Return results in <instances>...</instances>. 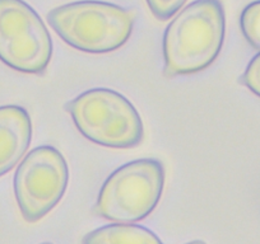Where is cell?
<instances>
[{
	"instance_id": "cell-1",
	"label": "cell",
	"mask_w": 260,
	"mask_h": 244,
	"mask_svg": "<svg viewBox=\"0 0 260 244\" xmlns=\"http://www.w3.org/2000/svg\"><path fill=\"white\" fill-rule=\"evenodd\" d=\"M224 33L226 16L219 0H197L185 7L165 32V75L206 70L218 57Z\"/></svg>"
},
{
	"instance_id": "cell-2",
	"label": "cell",
	"mask_w": 260,
	"mask_h": 244,
	"mask_svg": "<svg viewBox=\"0 0 260 244\" xmlns=\"http://www.w3.org/2000/svg\"><path fill=\"white\" fill-rule=\"evenodd\" d=\"M47 21L57 36L87 54L119 50L133 33L134 14L116 4L83 0L50 11Z\"/></svg>"
},
{
	"instance_id": "cell-3",
	"label": "cell",
	"mask_w": 260,
	"mask_h": 244,
	"mask_svg": "<svg viewBox=\"0 0 260 244\" xmlns=\"http://www.w3.org/2000/svg\"><path fill=\"white\" fill-rule=\"evenodd\" d=\"M79 133L112 149L136 148L143 141V121L127 98L107 88L86 91L67 104Z\"/></svg>"
},
{
	"instance_id": "cell-4",
	"label": "cell",
	"mask_w": 260,
	"mask_h": 244,
	"mask_svg": "<svg viewBox=\"0 0 260 244\" xmlns=\"http://www.w3.org/2000/svg\"><path fill=\"white\" fill-rule=\"evenodd\" d=\"M164 164L151 158L137 159L117 168L105 181L96 213L114 223H137L156 209L165 187Z\"/></svg>"
},
{
	"instance_id": "cell-5",
	"label": "cell",
	"mask_w": 260,
	"mask_h": 244,
	"mask_svg": "<svg viewBox=\"0 0 260 244\" xmlns=\"http://www.w3.org/2000/svg\"><path fill=\"white\" fill-rule=\"evenodd\" d=\"M52 56L46 24L23 0H0V60L13 70L41 74Z\"/></svg>"
},
{
	"instance_id": "cell-6",
	"label": "cell",
	"mask_w": 260,
	"mask_h": 244,
	"mask_svg": "<svg viewBox=\"0 0 260 244\" xmlns=\"http://www.w3.org/2000/svg\"><path fill=\"white\" fill-rule=\"evenodd\" d=\"M68 182V164L56 148L44 145L29 151L14 174V195L24 220L45 218L60 202Z\"/></svg>"
},
{
	"instance_id": "cell-7",
	"label": "cell",
	"mask_w": 260,
	"mask_h": 244,
	"mask_svg": "<svg viewBox=\"0 0 260 244\" xmlns=\"http://www.w3.org/2000/svg\"><path fill=\"white\" fill-rule=\"evenodd\" d=\"M32 122L28 112L19 106L0 107V177L17 166L28 150Z\"/></svg>"
},
{
	"instance_id": "cell-8",
	"label": "cell",
	"mask_w": 260,
	"mask_h": 244,
	"mask_svg": "<svg viewBox=\"0 0 260 244\" xmlns=\"http://www.w3.org/2000/svg\"><path fill=\"white\" fill-rule=\"evenodd\" d=\"M82 244H164L144 226L116 223L102 226L84 235Z\"/></svg>"
},
{
	"instance_id": "cell-9",
	"label": "cell",
	"mask_w": 260,
	"mask_h": 244,
	"mask_svg": "<svg viewBox=\"0 0 260 244\" xmlns=\"http://www.w3.org/2000/svg\"><path fill=\"white\" fill-rule=\"evenodd\" d=\"M240 26L246 41L260 51V0L249 4L242 11Z\"/></svg>"
},
{
	"instance_id": "cell-10",
	"label": "cell",
	"mask_w": 260,
	"mask_h": 244,
	"mask_svg": "<svg viewBox=\"0 0 260 244\" xmlns=\"http://www.w3.org/2000/svg\"><path fill=\"white\" fill-rule=\"evenodd\" d=\"M152 14L159 21H167L181 9L186 0H146Z\"/></svg>"
},
{
	"instance_id": "cell-11",
	"label": "cell",
	"mask_w": 260,
	"mask_h": 244,
	"mask_svg": "<svg viewBox=\"0 0 260 244\" xmlns=\"http://www.w3.org/2000/svg\"><path fill=\"white\" fill-rule=\"evenodd\" d=\"M241 83L255 96L260 97V51L252 57L247 65L241 78Z\"/></svg>"
},
{
	"instance_id": "cell-12",
	"label": "cell",
	"mask_w": 260,
	"mask_h": 244,
	"mask_svg": "<svg viewBox=\"0 0 260 244\" xmlns=\"http://www.w3.org/2000/svg\"><path fill=\"white\" fill-rule=\"evenodd\" d=\"M186 244H207V243L203 240H192V241H190V243H186Z\"/></svg>"
},
{
	"instance_id": "cell-13",
	"label": "cell",
	"mask_w": 260,
	"mask_h": 244,
	"mask_svg": "<svg viewBox=\"0 0 260 244\" xmlns=\"http://www.w3.org/2000/svg\"><path fill=\"white\" fill-rule=\"evenodd\" d=\"M42 244H51V243H42Z\"/></svg>"
}]
</instances>
